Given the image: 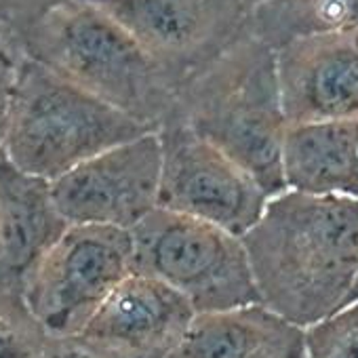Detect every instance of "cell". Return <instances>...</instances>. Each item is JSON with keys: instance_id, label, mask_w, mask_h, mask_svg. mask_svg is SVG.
I'll use <instances>...</instances> for the list:
<instances>
[{"instance_id": "6da1fadb", "label": "cell", "mask_w": 358, "mask_h": 358, "mask_svg": "<svg viewBox=\"0 0 358 358\" xmlns=\"http://www.w3.org/2000/svg\"><path fill=\"white\" fill-rule=\"evenodd\" d=\"M259 301L308 329L343 308L358 276V199L282 190L243 234Z\"/></svg>"}, {"instance_id": "7a4b0ae2", "label": "cell", "mask_w": 358, "mask_h": 358, "mask_svg": "<svg viewBox=\"0 0 358 358\" xmlns=\"http://www.w3.org/2000/svg\"><path fill=\"white\" fill-rule=\"evenodd\" d=\"M28 57L152 131L173 122L179 83L110 13L64 0L20 38Z\"/></svg>"}, {"instance_id": "3957f363", "label": "cell", "mask_w": 358, "mask_h": 358, "mask_svg": "<svg viewBox=\"0 0 358 358\" xmlns=\"http://www.w3.org/2000/svg\"><path fill=\"white\" fill-rule=\"evenodd\" d=\"M173 122L230 154L270 196L287 190L280 162L287 116L276 51L253 32L179 85Z\"/></svg>"}, {"instance_id": "277c9868", "label": "cell", "mask_w": 358, "mask_h": 358, "mask_svg": "<svg viewBox=\"0 0 358 358\" xmlns=\"http://www.w3.org/2000/svg\"><path fill=\"white\" fill-rule=\"evenodd\" d=\"M148 131L152 129L26 55L0 148L20 169L53 182L87 158Z\"/></svg>"}, {"instance_id": "5b68a950", "label": "cell", "mask_w": 358, "mask_h": 358, "mask_svg": "<svg viewBox=\"0 0 358 358\" xmlns=\"http://www.w3.org/2000/svg\"><path fill=\"white\" fill-rule=\"evenodd\" d=\"M131 236L133 272L166 282L196 312L259 301L243 236L162 207L131 228Z\"/></svg>"}, {"instance_id": "8992f818", "label": "cell", "mask_w": 358, "mask_h": 358, "mask_svg": "<svg viewBox=\"0 0 358 358\" xmlns=\"http://www.w3.org/2000/svg\"><path fill=\"white\" fill-rule=\"evenodd\" d=\"M131 272V230L70 224L30 272L24 297L49 335H78Z\"/></svg>"}, {"instance_id": "52a82bcc", "label": "cell", "mask_w": 358, "mask_h": 358, "mask_svg": "<svg viewBox=\"0 0 358 358\" xmlns=\"http://www.w3.org/2000/svg\"><path fill=\"white\" fill-rule=\"evenodd\" d=\"M156 133L162 143L158 207L207 220L238 236L257 224L270 194L241 162L182 122Z\"/></svg>"}, {"instance_id": "ba28073f", "label": "cell", "mask_w": 358, "mask_h": 358, "mask_svg": "<svg viewBox=\"0 0 358 358\" xmlns=\"http://www.w3.org/2000/svg\"><path fill=\"white\" fill-rule=\"evenodd\" d=\"M182 85L251 32L255 0H89Z\"/></svg>"}, {"instance_id": "9c48e42d", "label": "cell", "mask_w": 358, "mask_h": 358, "mask_svg": "<svg viewBox=\"0 0 358 358\" xmlns=\"http://www.w3.org/2000/svg\"><path fill=\"white\" fill-rule=\"evenodd\" d=\"M162 143L156 131H148L87 158L51 184L70 224L131 230L158 207Z\"/></svg>"}, {"instance_id": "30bf717a", "label": "cell", "mask_w": 358, "mask_h": 358, "mask_svg": "<svg viewBox=\"0 0 358 358\" xmlns=\"http://www.w3.org/2000/svg\"><path fill=\"white\" fill-rule=\"evenodd\" d=\"M276 72L287 124L358 118V28L289 41Z\"/></svg>"}, {"instance_id": "8fae6325", "label": "cell", "mask_w": 358, "mask_h": 358, "mask_svg": "<svg viewBox=\"0 0 358 358\" xmlns=\"http://www.w3.org/2000/svg\"><path fill=\"white\" fill-rule=\"evenodd\" d=\"M196 314L166 282L131 272L83 333L122 358H169Z\"/></svg>"}, {"instance_id": "7c38bea8", "label": "cell", "mask_w": 358, "mask_h": 358, "mask_svg": "<svg viewBox=\"0 0 358 358\" xmlns=\"http://www.w3.org/2000/svg\"><path fill=\"white\" fill-rule=\"evenodd\" d=\"M68 226L49 179L20 169L0 148V285L24 291Z\"/></svg>"}, {"instance_id": "4fadbf2b", "label": "cell", "mask_w": 358, "mask_h": 358, "mask_svg": "<svg viewBox=\"0 0 358 358\" xmlns=\"http://www.w3.org/2000/svg\"><path fill=\"white\" fill-rule=\"evenodd\" d=\"M169 358H308L306 329L262 301L199 312Z\"/></svg>"}, {"instance_id": "5bb4252c", "label": "cell", "mask_w": 358, "mask_h": 358, "mask_svg": "<svg viewBox=\"0 0 358 358\" xmlns=\"http://www.w3.org/2000/svg\"><path fill=\"white\" fill-rule=\"evenodd\" d=\"M280 162L287 190L358 199V118L287 124Z\"/></svg>"}, {"instance_id": "9a60e30c", "label": "cell", "mask_w": 358, "mask_h": 358, "mask_svg": "<svg viewBox=\"0 0 358 358\" xmlns=\"http://www.w3.org/2000/svg\"><path fill=\"white\" fill-rule=\"evenodd\" d=\"M358 28V0H264L251 32L274 51L289 41Z\"/></svg>"}, {"instance_id": "2e32d148", "label": "cell", "mask_w": 358, "mask_h": 358, "mask_svg": "<svg viewBox=\"0 0 358 358\" xmlns=\"http://www.w3.org/2000/svg\"><path fill=\"white\" fill-rule=\"evenodd\" d=\"M47 337L24 291L0 285V358H41Z\"/></svg>"}, {"instance_id": "e0dca14e", "label": "cell", "mask_w": 358, "mask_h": 358, "mask_svg": "<svg viewBox=\"0 0 358 358\" xmlns=\"http://www.w3.org/2000/svg\"><path fill=\"white\" fill-rule=\"evenodd\" d=\"M308 358H358V299L306 329Z\"/></svg>"}, {"instance_id": "ac0fdd59", "label": "cell", "mask_w": 358, "mask_h": 358, "mask_svg": "<svg viewBox=\"0 0 358 358\" xmlns=\"http://www.w3.org/2000/svg\"><path fill=\"white\" fill-rule=\"evenodd\" d=\"M26 57V51L22 43L0 28V145H3L9 116H11V106H13V95L17 87V74L20 66Z\"/></svg>"}, {"instance_id": "d6986e66", "label": "cell", "mask_w": 358, "mask_h": 358, "mask_svg": "<svg viewBox=\"0 0 358 358\" xmlns=\"http://www.w3.org/2000/svg\"><path fill=\"white\" fill-rule=\"evenodd\" d=\"M64 0H0V28L17 41Z\"/></svg>"}, {"instance_id": "ffe728a7", "label": "cell", "mask_w": 358, "mask_h": 358, "mask_svg": "<svg viewBox=\"0 0 358 358\" xmlns=\"http://www.w3.org/2000/svg\"><path fill=\"white\" fill-rule=\"evenodd\" d=\"M41 358H122L110 348L97 343L85 333L78 335H49Z\"/></svg>"}, {"instance_id": "44dd1931", "label": "cell", "mask_w": 358, "mask_h": 358, "mask_svg": "<svg viewBox=\"0 0 358 358\" xmlns=\"http://www.w3.org/2000/svg\"><path fill=\"white\" fill-rule=\"evenodd\" d=\"M356 299H358V276H356V282H354V289H352V293H350L348 303H350V301H356Z\"/></svg>"}, {"instance_id": "7402d4cb", "label": "cell", "mask_w": 358, "mask_h": 358, "mask_svg": "<svg viewBox=\"0 0 358 358\" xmlns=\"http://www.w3.org/2000/svg\"><path fill=\"white\" fill-rule=\"evenodd\" d=\"M255 3H257V5H259V3H264V0H255Z\"/></svg>"}]
</instances>
